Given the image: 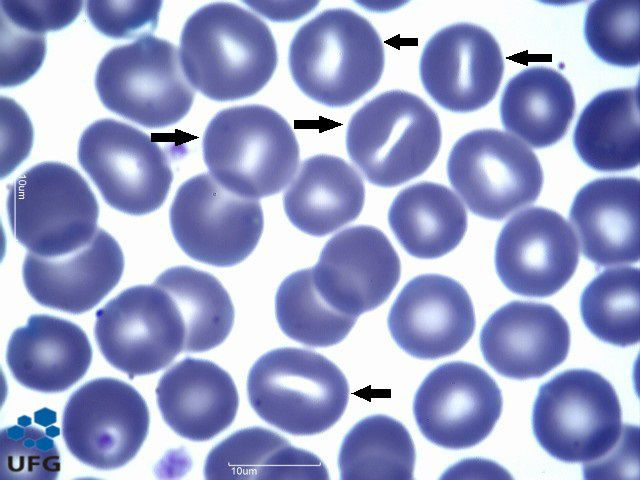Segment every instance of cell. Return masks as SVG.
I'll return each instance as SVG.
<instances>
[{
	"mask_svg": "<svg viewBox=\"0 0 640 480\" xmlns=\"http://www.w3.org/2000/svg\"><path fill=\"white\" fill-rule=\"evenodd\" d=\"M1 86L25 82L42 65L45 35L30 32L1 18Z\"/></svg>",
	"mask_w": 640,
	"mask_h": 480,
	"instance_id": "d590c367",
	"label": "cell"
},
{
	"mask_svg": "<svg viewBox=\"0 0 640 480\" xmlns=\"http://www.w3.org/2000/svg\"><path fill=\"white\" fill-rule=\"evenodd\" d=\"M78 161L105 202L141 216L159 209L173 181L167 152L145 132L115 119H99L82 133Z\"/></svg>",
	"mask_w": 640,
	"mask_h": 480,
	"instance_id": "9c48e42d",
	"label": "cell"
},
{
	"mask_svg": "<svg viewBox=\"0 0 640 480\" xmlns=\"http://www.w3.org/2000/svg\"><path fill=\"white\" fill-rule=\"evenodd\" d=\"M13 377L24 387L58 393L76 384L89 369L92 347L75 323L36 314L12 333L6 353Z\"/></svg>",
	"mask_w": 640,
	"mask_h": 480,
	"instance_id": "603a6c76",
	"label": "cell"
},
{
	"mask_svg": "<svg viewBox=\"0 0 640 480\" xmlns=\"http://www.w3.org/2000/svg\"><path fill=\"white\" fill-rule=\"evenodd\" d=\"M7 213L16 240L41 257L71 253L98 230L99 205L91 187L61 162L36 164L10 184Z\"/></svg>",
	"mask_w": 640,
	"mask_h": 480,
	"instance_id": "8992f818",
	"label": "cell"
},
{
	"mask_svg": "<svg viewBox=\"0 0 640 480\" xmlns=\"http://www.w3.org/2000/svg\"><path fill=\"white\" fill-rule=\"evenodd\" d=\"M639 180L634 177L595 179L576 194L570 222L582 253L597 266L639 260Z\"/></svg>",
	"mask_w": 640,
	"mask_h": 480,
	"instance_id": "7402d4cb",
	"label": "cell"
},
{
	"mask_svg": "<svg viewBox=\"0 0 640 480\" xmlns=\"http://www.w3.org/2000/svg\"><path fill=\"white\" fill-rule=\"evenodd\" d=\"M206 479H328L324 463L281 435L248 427L234 432L208 454Z\"/></svg>",
	"mask_w": 640,
	"mask_h": 480,
	"instance_id": "4316f807",
	"label": "cell"
},
{
	"mask_svg": "<svg viewBox=\"0 0 640 480\" xmlns=\"http://www.w3.org/2000/svg\"><path fill=\"white\" fill-rule=\"evenodd\" d=\"M447 174L469 210L490 220H502L532 204L543 186V171L534 152L497 129L462 136L450 151Z\"/></svg>",
	"mask_w": 640,
	"mask_h": 480,
	"instance_id": "30bf717a",
	"label": "cell"
},
{
	"mask_svg": "<svg viewBox=\"0 0 640 480\" xmlns=\"http://www.w3.org/2000/svg\"><path fill=\"white\" fill-rule=\"evenodd\" d=\"M311 269L323 299L339 312L357 318L383 304L401 274L399 256L389 239L368 225L349 227L334 235Z\"/></svg>",
	"mask_w": 640,
	"mask_h": 480,
	"instance_id": "e0dca14e",
	"label": "cell"
},
{
	"mask_svg": "<svg viewBox=\"0 0 640 480\" xmlns=\"http://www.w3.org/2000/svg\"><path fill=\"white\" fill-rule=\"evenodd\" d=\"M416 452L405 426L386 415L360 420L345 436L338 456L342 480L413 478Z\"/></svg>",
	"mask_w": 640,
	"mask_h": 480,
	"instance_id": "f546056e",
	"label": "cell"
},
{
	"mask_svg": "<svg viewBox=\"0 0 640 480\" xmlns=\"http://www.w3.org/2000/svg\"><path fill=\"white\" fill-rule=\"evenodd\" d=\"M210 174L227 190L250 199L279 193L293 178L299 145L286 119L267 106L219 111L203 136Z\"/></svg>",
	"mask_w": 640,
	"mask_h": 480,
	"instance_id": "3957f363",
	"label": "cell"
},
{
	"mask_svg": "<svg viewBox=\"0 0 640 480\" xmlns=\"http://www.w3.org/2000/svg\"><path fill=\"white\" fill-rule=\"evenodd\" d=\"M396 344L425 360L458 352L475 329V313L465 288L439 274L410 280L394 301L387 319Z\"/></svg>",
	"mask_w": 640,
	"mask_h": 480,
	"instance_id": "ac0fdd59",
	"label": "cell"
},
{
	"mask_svg": "<svg viewBox=\"0 0 640 480\" xmlns=\"http://www.w3.org/2000/svg\"><path fill=\"white\" fill-rule=\"evenodd\" d=\"M584 35L590 49L604 62L619 67L637 66L638 1L592 2L585 15Z\"/></svg>",
	"mask_w": 640,
	"mask_h": 480,
	"instance_id": "d6a6232c",
	"label": "cell"
},
{
	"mask_svg": "<svg viewBox=\"0 0 640 480\" xmlns=\"http://www.w3.org/2000/svg\"><path fill=\"white\" fill-rule=\"evenodd\" d=\"M426 92L441 107L472 112L490 103L503 77L500 46L486 29L456 23L426 43L419 65Z\"/></svg>",
	"mask_w": 640,
	"mask_h": 480,
	"instance_id": "2e32d148",
	"label": "cell"
},
{
	"mask_svg": "<svg viewBox=\"0 0 640 480\" xmlns=\"http://www.w3.org/2000/svg\"><path fill=\"white\" fill-rule=\"evenodd\" d=\"M0 468L3 478L53 480L60 472V454L43 430L14 425L0 433Z\"/></svg>",
	"mask_w": 640,
	"mask_h": 480,
	"instance_id": "836d02e7",
	"label": "cell"
},
{
	"mask_svg": "<svg viewBox=\"0 0 640 480\" xmlns=\"http://www.w3.org/2000/svg\"><path fill=\"white\" fill-rule=\"evenodd\" d=\"M169 220L184 253L217 267L245 260L257 246L264 226L257 200L227 190L208 173L198 174L178 188Z\"/></svg>",
	"mask_w": 640,
	"mask_h": 480,
	"instance_id": "8fae6325",
	"label": "cell"
},
{
	"mask_svg": "<svg viewBox=\"0 0 640 480\" xmlns=\"http://www.w3.org/2000/svg\"><path fill=\"white\" fill-rule=\"evenodd\" d=\"M388 222L407 253L434 259L461 242L467 230V212L449 188L423 181L396 195L389 208Z\"/></svg>",
	"mask_w": 640,
	"mask_h": 480,
	"instance_id": "484cf974",
	"label": "cell"
},
{
	"mask_svg": "<svg viewBox=\"0 0 640 480\" xmlns=\"http://www.w3.org/2000/svg\"><path fill=\"white\" fill-rule=\"evenodd\" d=\"M365 201L360 174L340 157L305 159L283 196L289 221L311 236H325L354 221Z\"/></svg>",
	"mask_w": 640,
	"mask_h": 480,
	"instance_id": "cb8c5ba5",
	"label": "cell"
},
{
	"mask_svg": "<svg viewBox=\"0 0 640 480\" xmlns=\"http://www.w3.org/2000/svg\"><path fill=\"white\" fill-rule=\"evenodd\" d=\"M177 305L185 326L184 352L198 353L220 345L234 324V306L220 281L189 266L165 270L154 281Z\"/></svg>",
	"mask_w": 640,
	"mask_h": 480,
	"instance_id": "f1b7e54d",
	"label": "cell"
},
{
	"mask_svg": "<svg viewBox=\"0 0 640 480\" xmlns=\"http://www.w3.org/2000/svg\"><path fill=\"white\" fill-rule=\"evenodd\" d=\"M575 97L569 81L548 67H531L507 83L500 116L505 129L533 148L561 140L574 117Z\"/></svg>",
	"mask_w": 640,
	"mask_h": 480,
	"instance_id": "d4e9b609",
	"label": "cell"
},
{
	"mask_svg": "<svg viewBox=\"0 0 640 480\" xmlns=\"http://www.w3.org/2000/svg\"><path fill=\"white\" fill-rule=\"evenodd\" d=\"M502 406L501 391L485 370L456 361L426 376L415 394L413 413L427 440L447 449H464L488 437Z\"/></svg>",
	"mask_w": 640,
	"mask_h": 480,
	"instance_id": "5bb4252c",
	"label": "cell"
},
{
	"mask_svg": "<svg viewBox=\"0 0 640 480\" xmlns=\"http://www.w3.org/2000/svg\"><path fill=\"white\" fill-rule=\"evenodd\" d=\"M288 63L295 84L306 96L329 107H344L378 84L385 52L380 35L365 17L348 8H333L298 29Z\"/></svg>",
	"mask_w": 640,
	"mask_h": 480,
	"instance_id": "7a4b0ae2",
	"label": "cell"
},
{
	"mask_svg": "<svg viewBox=\"0 0 640 480\" xmlns=\"http://www.w3.org/2000/svg\"><path fill=\"white\" fill-rule=\"evenodd\" d=\"M580 313L598 339L626 347L639 341V269H606L583 290Z\"/></svg>",
	"mask_w": 640,
	"mask_h": 480,
	"instance_id": "1f68e13d",
	"label": "cell"
},
{
	"mask_svg": "<svg viewBox=\"0 0 640 480\" xmlns=\"http://www.w3.org/2000/svg\"><path fill=\"white\" fill-rule=\"evenodd\" d=\"M95 87L107 109L147 128L177 123L195 98L177 47L153 35L110 49L97 67Z\"/></svg>",
	"mask_w": 640,
	"mask_h": 480,
	"instance_id": "ba28073f",
	"label": "cell"
},
{
	"mask_svg": "<svg viewBox=\"0 0 640 480\" xmlns=\"http://www.w3.org/2000/svg\"><path fill=\"white\" fill-rule=\"evenodd\" d=\"M1 17L30 32L45 35L75 20L83 2L1 1Z\"/></svg>",
	"mask_w": 640,
	"mask_h": 480,
	"instance_id": "8d00e7d4",
	"label": "cell"
},
{
	"mask_svg": "<svg viewBox=\"0 0 640 480\" xmlns=\"http://www.w3.org/2000/svg\"><path fill=\"white\" fill-rule=\"evenodd\" d=\"M124 256L118 242L98 228L84 246L58 257L28 252L22 275L31 297L44 307L71 314L87 312L118 284Z\"/></svg>",
	"mask_w": 640,
	"mask_h": 480,
	"instance_id": "ffe728a7",
	"label": "cell"
},
{
	"mask_svg": "<svg viewBox=\"0 0 640 480\" xmlns=\"http://www.w3.org/2000/svg\"><path fill=\"white\" fill-rule=\"evenodd\" d=\"M578 156L603 172L631 170L639 164L638 88L601 92L583 109L573 133Z\"/></svg>",
	"mask_w": 640,
	"mask_h": 480,
	"instance_id": "83f0119b",
	"label": "cell"
},
{
	"mask_svg": "<svg viewBox=\"0 0 640 480\" xmlns=\"http://www.w3.org/2000/svg\"><path fill=\"white\" fill-rule=\"evenodd\" d=\"M150 415L130 384L102 377L86 382L70 396L62 417L69 452L80 462L112 470L131 461L149 431Z\"/></svg>",
	"mask_w": 640,
	"mask_h": 480,
	"instance_id": "4fadbf2b",
	"label": "cell"
},
{
	"mask_svg": "<svg viewBox=\"0 0 640 480\" xmlns=\"http://www.w3.org/2000/svg\"><path fill=\"white\" fill-rule=\"evenodd\" d=\"M161 1H88L86 12L93 26L116 39L150 35L158 23Z\"/></svg>",
	"mask_w": 640,
	"mask_h": 480,
	"instance_id": "e575fe53",
	"label": "cell"
},
{
	"mask_svg": "<svg viewBox=\"0 0 640 480\" xmlns=\"http://www.w3.org/2000/svg\"><path fill=\"white\" fill-rule=\"evenodd\" d=\"M166 424L191 441H207L234 421L238 391L232 377L212 361L187 357L170 367L156 387Z\"/></svg>",
	"mask_w": 640,
	"mask_h": 480,
	"instance_id": "44dd1931",
	"label": "cell"
},
{
	"mask_svg": "<svg viewBox=\"0 0 640 480\" xmlns=\"http://www.w3.org/2000/svg\"><path fill=\"white\" fill-rule=\"evenodd\" d=\"M532 428L552 457L568 463L594 462L621 438L620 401L612 384L599 373L567 370L539 388Z\"/></svg>",
	"mask_w": 640,
	"mask_h": 480,
	"instance_id": "52a82bcc",
	"label": "cell"
},
{
	"mask_svg": "<svg viewBox=\"0 0 640 480\" xmlns=\"http://www.w3.org/2000/svg\"><path fill=\"white\" fill-rule=\"evenodd\" d=\"M579 244L569 223L557 212L532 207L502 228L495 248V267L502 283L527 297L557 293L573 276Z\"/></svg>",
	"mask_w": 640,
	"mask_h": 480,
	"instance_id": "9a60e30c",
	"label": "cell"
},
{
	"mask_svg": "<svg viewBox=\"0 0 640 480\" xmlns=\"http://www.w3.org/2000/svg\"><path fill=\"white\" fill-rule=\"evenodd\" d=\"M180 60L194 89L215 101H234L269 82L278 52L270 28L257 15L234 3L214 2L186 20Z\"/></svg>",
	"mask_w": 640,
	"mask_h": 480,
	"instance_id": "6da1fadb",
	"label": "cell"
},
{
	"mask_svg": "<svg viewBox=\"0 0 640 480\" xmlns=\"http://www.w3.org/2000/svg\"><path fill=\"white\" fill-rule=\"evenodd\" d=\"M480 348L486 362L505 377H541L566 359L570 329L551 305L513 301L486 321Z\"/></svg>",
	"mask_w": 640,
	"mask_h": 480,
	"instance_id": "d6986e66",
	"label": "cell"
},
{
	"mask_svg": "<svg viewBox=\"0 0 640 480\" xmlns=\"http://www.w3.org/2000/svg\"><path fill=\"white\" fill-rule=\"evenodd\" d=\"M441 146L435 111L420 97L390 90L366 102L351 117L346 148L370 183L395 187L424 173Z\"/></svg>",
	"mask_w": 640,
	"mask_h": 480,
	"instance_id": "277c9868",
	"label": "cell"
},
{
	"mask_svg": "<svg viewBox=\"0 0 640 480\" xmlns=\"http://www.w3.org/2000/svg\"><path fill=\"white\" fill-rule=\"evenodd\" d=\"M275 312L282 332L309 347L340 343L357 320L323 299L313 282L311 268L296 271L282 281L276 292Z\"/></svg>",
	"mask_w": 640,
	"mask_h": 480,
	"instance_id": "4dcf8cb0",
	"label": "cell"
},
{
	"mask_svg": "<svg viewBox=\"0 0 640 480\" xmlns=\"http://www.w3.org/2000/svg\"><path fill=\"white\" fill-rule=\"evenodd\" d=\"M247 394L265 422L286 433L307 436L325 432L339 421L348 404L349 385L325 356L283 347L253 364Z\"/></svg>",
	"mask_w": 640,
	"mask_h": 480,
	"instance_id": "5b68a950",
	"label": "cell"
},
{
	"mask_svg": "<svg viewBox=\"0 0 640 480\" xmlns=\"http://www.w3.org/2000/svg\"><path fill=\"white\" fill-rule=\"evenodd\" d=\"M94 334L104 358L130 379L164 369L185 346L179 309L155 284L127 288L98 309Z\"/></svg>",
	"mask_w": 640,
	"mask_h": 480,
	"instance_id": "7c38bea8",
	"label": "cell"
}]
</instances>
